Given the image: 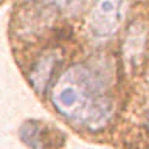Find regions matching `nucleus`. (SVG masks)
Returning <instances> with one entry per match:
<instances>
[{
    "instance_id": "20e7f679",
    "label": "nucleus",
    "mask_w": 149,
    "mask_h": 149,
    "mask_svg": "<svg viewBox=\"0 0 149 149\" xmlns=\"http://www.w3.org/2000/svg\"><path fill=\"white\" fill-rule=\"evenodd\" d=\"M56 64H58V56L54 53H47L34 65V68H33V72L30 74V79H31V84L34 86L36 90L42 92L47 87Z\"/></svg>"
},
{
    "instance_id": "7ed1b4c3",
    "label": "nucleus",
    "mask_w": 149,
    "mask_h": 149,
    "mask_svg": "<svg viewBox=\"0 0 149 149\" xmlns=\"http://www.w3.org/2000/svg\"><path fill=\"white\" fill-rule=\"evenodd\" d=\"M22 141L31 149H47L51 144V132L39 121H26L20 127Z\"/></svg>"
},
{
    "instance_id": "f03ea898",
    "label": "nucleus",
    "mask_w": 149,
    "mask_h": 149,
    "mask_svg": "<svg viewBox=\"0 0 149 149\" xmlns=\"http://www.w3.org/2000/svg\"><path fill=\"white\" fill-rule=\"evenodd\" d=\"M126 14V0H98L88 17V30L95 37H109L120 28Z\"/></svg>"
},
{
    "instance_id": "f257e3e1",
    "label": "nucleus",
    "mask_w": 149,
    "mask_h": 149,
    "mask_svg": "<svg viewBox=\"0 0 149 149\" xmlns=\"http://www.w3.org/2000/svg\"><path fill=\"white\" fill-rule=\"evenodd\" d=\"M51 101L61 115L88 129L104 127L113 113L102 73L84 64L68 68L59 78Z\"/></svg>"
}]
</instances>
